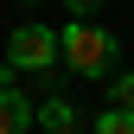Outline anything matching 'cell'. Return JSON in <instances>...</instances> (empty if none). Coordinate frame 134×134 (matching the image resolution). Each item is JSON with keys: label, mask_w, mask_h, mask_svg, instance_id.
<instances>
[{"label": "cell", "mask_w": 134, "mask_h": 134, "mask_svg": "<svg viewBox=\"0 0 134 134\" xmlns=\"http://www.w3.org/2000/svg\"><path fill=\"white\" fill-rule=\"evenodd\" d=\"M58 38H64V64H70L77 77L109 83L115 70H121V38H115L109 26H96V19H70V26H58Z\"/></svg>", "instance_id": "1"}, {"label": "cell", "mask_w": 134, "mask_h": 134, "mask_svg": "<svg viewBox=\"0 0 134 134\" xmlns=\"http://www.w3.org/2000/svg\"><path fill=\"white\" fill-rule=\"evenodd\" d=\"M19 7H38V0H19Z\"/></svg>", "instance_id": "9"}, {"label": "cell", "mask_w": 134, "mask_h": 134, "mask_svg": "<svg viewBox=\"0 0 134 134\" xmlns=\"http://www.w3.org/2000/svg\"><path fill=\"white\" fill-rule=\"evenodd\" d=\"M38 121L51 128V134H64V128H83V115H77L70 102H58V96H51V102H38Z\"/></svg>", "instance_id": "4"}, {"label": "cell", "mask_w": 134, "mask_h": 134, "mask_svg": "<svg viewBox=\"0 0 134 134\" xmlns=\"http://www.w3.org/2000/svg\"><path fill=\"white\" fill-rule=\"evenodd\" d=\"M90 134H134V109H102L90 121Z\"/></svg>", "instance_id": "5"}, {"label": "cell", "mask_w": 134, "mask_h": 134, "mask_svg": "<svg viewBox=\"0 0 134 134\" xmlns=\"http://www.w3.org/2000/svg\"><path fill=\"white\" fill-rule=\"evenodd\" d=\"M32 121H38V109L19 96V83H13V64L0 70V134H26Z\"/></svg>", "instance_id": "3"}, {"label": "cell", "mask_w": 134, "mask_h": 134, "mask_svg": "<svg viewBox=\"0 0 134 134\" xmlns=\"http://www.w3.org/2000/svg\"><path fill=\"white\" fill-rule=\"evenodd\" d=\"M64 134H90V128H64Z\"/></svg>", "instance_id": "8"}, {"label": "cell", "mask_w": 134, "mask_h": 134, "mask_svg": "<svg viewBox=\"0 0 134 134\" xmlns=\"http://www.w3.org/2000/svg\"><path fill=\"white\" fill-rule=\"evenodd\" d=\"M109 109H134V70H115L109 77Z\"/></svg>", "instance_id": "6"}, {"label": "cell", "mask_w": 134, "mask_h": 134, "mask_svg": "<svg viewBox=\"0 0 134 134\" xmlns=\"http://www.w3.org/2000/svg\"><path fill=\"white\" fill-rule=\"evenodd\" d=\"M64 58V38L51 26H38V19H26V26H13V38H7V64L19 77H51V64Z\"/></svg>", "instance_id": "2"}, {"label": "cell", "mask_w": 134, "mask_h": 134, "mask_svg": "<svg viewBox=\"0 0 134 134\" xmlns=\"http://www.w3.org/2000/svg\"><path fill=\"white\" fill-rule=\"evenodd\" d=\"M64 7H70V19H90V13L102 7V0H64Z\"/></svg>", "instance_id": "7"}]
</instances>
